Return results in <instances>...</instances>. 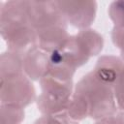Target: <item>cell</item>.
<instances>
[{
  "label": "cell",
  "instance_id": "cell-1",
  "mask_svg": "<svg viewBox=\"0 0 124 124\" xmlns=\"http://www.w3.org/2000/svg\"><path fill=\"white\" fill-rule=\"evenodd\" d=\"M116 111L113 86L100 78L94 71L87 73L76 84L67 109L76 121L87 117L99 120Z\"/></svg>",
  "mask_w": 124,
  "mask_h": 124
},
{
  "label": "cell",
  "instance_id": "cell-2",
  "mask_svg": "<svg viewBox=\"0 0 124 124\" xmlns=\"http://www.w3.org/2000/svg\"><path fill=\"white\" fill-rule=\"evenodd\" d=\"M0 32L8 50L25 54L36 46L37 34L29 21L26 1L1 2Z\"/></svg>",
  "mask_w": 124,
  "mask_h": 124
},
{
  "label": "cell",
  "instance_id": "cell-3",
  "mask_svg": "<svg viewBox=\"0 0 124 124\" xmlns=\"http://www.w3.org/2000/svg\"><path fill=\"white\" fill-rule=\"evenodd\" d=\"M104 46L103 36L93 29H83L71 35L66 45L58 50L62 60L77 70L99 54Z\"/></svg>",
  "mask_w": 124,
  "mask_h": 124
},
{
  "label": "cell",
  "instance_id": "cell-4",
  "mask_svg": "<svg viewBox=\"0 0 124 124\" xmlns=\"http://www.w3.org/2000/svg\"><path fill=\"white\" fill-rule=\"evenodd\" d=\"M39 81L42 93L36 99L38 109L43 114L67 111L74 92L73 80L46 75Z\"/></svg>",
  "mask_w": 124,
  "mask_h": 124
},
{
  "label": "cell",
  "instance_id": "cell-5",
  "mask_svg": "<svg viewBox=\"0 0 124 124\" xmlns=\"http://www.w3.org/2000/svg\"><path fill=\"white\" fill-rule=\"evenodd\" d=\"M0 79L1 104L25 108L37 99L34 85L25 73L0 78Z\"/></svg>",
  "mask_w": 124,
  "mask_h": 124
},
{
  "label": "cell",
  "instance_id": "cell-6",
  "mask_svg": "<svg viewBox=\"0 0 124 124\" xmlns=\"http://www.w3.org/2000/svg\"><path fill=\"white\" fill-rule=\"evenodd\" d=\"M29 21L35 31L54 27H67L57 1H26Z\"/></svg>",
  "mask_w": 124,
  "mask_h": 124
},
{
  "label": "cell",
  "instance_id": "cell-7",
  "mask_svg": "<svg viewBox=\"0 0 124 124\" xmlns=\"http://www.w3.org/2000/svg\"><path fill=\"white\" fill-rule=\"evenodd\" d=\"M68 24L80 30L88 29L96 17V1H57Z\"/></svg>",
  "mask_w": 124,
  "mask_h": 124
},
{
  "label": "cell",
  "instance_id": "cell-8",
  "mask_svg": "<svg viewBox=\"0 0 124 124\" xmlns=\"http://www.w3.org/2000/svg\"><path fill=\"white\" fill-rule=\"evenodd\" d=\"M50 53L37 46L31 47L23 59L24 73L32 80H40L47 75L50 66Z\"/></svg>",
  "mask_w": 124,
  "mask_h": 124
},
{
  "label": "cell",
  "instance_id": "cell-9",
  "mask_svg": "<svg viewBox=\"0 0 124 124\" xmlns=\"http://www.w3.org/2000/svg\"><path fill=\"white\" fill-rule=\"evenodd\" d=\"M36 46L49 53L61 49L71 36L67 31V27L64 26H54L39 30L36 31Z\"/></svg>",
  "mask_w": 124,
  "mask_h": 124
},
{
  "label": "cell",
  "instance_id": "cell-10",
  "mask_svg": "<svg viewBox=\"0 0 124 124\" xmlns=\"http://www.w3.org/2000/svg\"><path fill=\"white\" fill-rule=\"evenodd\" d=\"M123 67L124 61L120 57L114 55H103L98 59L93 71L100 78L113 86V83Z\"/></svg>",
  "mask_w": 124,
  "mask_h": 124
},
{
  "label": "cell",
  "instance_id": "cell-11",
  "mask_svg": "<svg viewBox=\"0 0 124 124\" xmlns=\"http://www.w3.org/2000/svg\"><path fill=\"white\" fill-rule=\"evenodd\" d=\"M24 119L23 108L1 104V124H20Z\"/></svg>",
  "mask_w": 124,
  "mask_h": 124
},
{
  "label": "cell",
  "instance_id": "cell-12",
  "mask_svg": "<svg viewBox=\"0 0 124 124\" xmlns=\"http://www.w3.org/2000/svg\"><path fill=\"white\" fill-rule=\"evenodd\" d=\"M34 124H78V121L74 120L67 111H64L55 114H44Z\"/></svg>",
  "mask_w": 124,
  "mask_h": 124
},
{
  "label": "cell",
  "instance_id": "cell-13",
  "mask_svg": "<svg viewBox=\"0 0 124 124\" xmlns=\"http://www.w3.org/2000/svg\"><path fill=\"white\" fill-rule=\"evenodd\" d=\"M108 16L114 23V27L124 28V1H114L110 3Z\"/></svg>",
  "mask_w": 124,
  "mask_h": 124
},
{
  "label": "cell",
  "instance_id": "cell-14",
  "mask_svg": "<svg viewBox=\"0 0 124 124\" xmlns=\"http://www.w3.org/2000/svg\"><path fill=\"white\" fill-rule=\"evenodd\" d=\"M113 93L117 107L124 110V67L113 83Z\"/></svg>",
  "mask_w": 124,
  "mask_h": 124
},
{
  "label": "cell",
  "instance_id": "cell-15",
  "mask_svg": "<svg viewBox=\"0 0 124 124\" xmlns=\"http://www.w3.org/2000/svg\"><path fill=\"white\" fill-rule=\"evenodd\" d=\"M113 45L120 50V58L124 61V28L113 27L111 31Z\"/></svg>",
  "mask_w": 124,
  "mask_h": 124
},
{
  "label": "cell",
  "instance_id": "cell-16",
  "mask_svg": "<svg viewBox=\"0 0 124 124\" xmlns=\"http://www.w3.org/2000/svg\"><path fill=\"white\" fill-rule=\"evenodd\" d=\"M95 124H124V110L106 116L96 121Z\"/></svg>",
  "mask_w": 124,
  "mask_h": 124
}]
</instances>
